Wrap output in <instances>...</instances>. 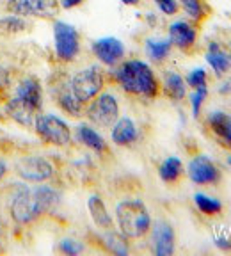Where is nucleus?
Listing matches in <instances>:
<instances>
[{"label": "nucleus", "mask_w": 231, "mask_h": 256, "mask_svg": "<svg viewBox=\"0 0 231 256\" xmlns=\"http://www.w3.org/2000/svg\"><path fill=\"white\" fill-rule=\"evenodd\" d=\"M114 80L126 94L155 100L160 94L158 78L144 60H124L114 70Z\"/></svg>", "instance_id": "1"}, {"label": "nucleus", "mask_w": 231, "mask_h": 256, "mask_svg": "<svg viewBox=\"0 0 231 256\" xmlns=\"http://www.w3.org/2000/svg\"><path fill=\"white\" fill-rule=\"evenodd\" d=\"M116 222L123 236L130 240H139L152 230L150 210L139 198H124L116 204Z\"/></svg>", "instance_id": "2"}, {"label": "nucleus", "mask_w": 231, "mask_h": 256, "mask_svg": "<svg viewBox=\"0 0 231 256\" xmlns=\"http://www.w3.org/2000/svg\"><path fill=\"white\" fill-rule=\"evenodd\" d=\"M70 86H72V91L76 96V100L88 105L104 89L105 73L100 66H88V68L76 72L70 78Z\"/></svg>", "instance_id": "3"}, {"label": "nucleus", "mask_w": 231, "mask_h": 256, "mask_svg": "<svg viewBox=\"0 0 231 256\" xmlns=\"http://www.w3.org/2000/svg\"><path fill=\"white\" fill-rule=\"evenodd\" d=\"M9 214L18 226H27V224H32L36 219H40L41 212L38 208L36 198H34V190L30 187L18 185L14 188L11 201H9Z\"/></svg>", "instance_id": "4"}, {"label": "nucleus", "mask_w": 231, "mask_h": 256, "mask_svg": "<svg viewBox=\"0 0 231 256\" xmlns=\"http://www.w3.org/2000/svg\"><path fill=\"white\" fill-rule=\"evenodd\" d=\"M86 116L96 126L110 128L120 120V104L110 92H100L88 104Z\"/></svg>", "instance_id": "5"}, {"label": "nucleus", "mask_w": 231, "mask_h": 256, "mask_svg": "<svg viewBox=\"0 0 231 256\" xmlns=\"http://www.w3.org/2000/svg\"><path fill=\"white\" fill-rule=\"evenodd\" d=\"M34 130L40 136V139L52 146L64 148L72 142V130L60 118L54 114H40L34 123Z\"/></svg>", "instance_id": "6"}, {"label": "nucleus", "mask_w": 231, "mask_h": 256, "mask_svg": "<svg viewBox=\"0 0 231 256\" xmlns=\"http://www.w3.org/2000/svg\"><path fill=\"white\" fill-rule=\"evenodd\" d=\"M54 40H56V56L60 62H72L80 52V36L73 25L66 22L54 24Z\"/></svg>", "instance_id": "7"}, {"label": "nucleus", "mask_w": 231, "mask_h": 256, "mask_svg": "<svg viewBox=\"0 0 231 256\" xmlns=\"http://www.w3.org/2000/svg\"><path fill=\"white\" fill-rule=\"evenodd\" d=\"M16 174L20 176L22 180L28 182V184H43L48 182L56 174V168L48 158L40 155H30L24 156L16 162L14 166Z\"/></svg>", "instance_id": "8"}, {"label": "nucleus", "mask_w": 231, "mask_h": 256, "mask_svg": "<svg viewBox=\"0 0 231 256\" xmlns=\"http://www.w3.org/2000/svg\"><path fill=\"white\" fill-rule=\"evenodd\" d=\"M6 9L22 18H54L59 12V0H8Z\"/></svg>", "instance_id": "9"}, {"label": "nucleus", "mask_w": 231, "mask_h": 256, "mask_svg": "<svg viewBox=\"0 0 231 256\" xmlns=\"http://www.w3.org/2000/svg\"><path fill=\"white\" fill-rule=\"evenodd\" d=\"M187 174L198 185H217L222 178L220 169L206 155H198L188 162Z\"/></svg>", "instance_id": "10"}, {"label": "nucleus", "mask_w": 231, "mask_h": 256, "mask_svg": "<svg viewBox=\"0 0 231 256\" xmlns=\"http://www.w3.org/2000/svg\"><path fill=\"white\" fill-rule=\"evenodd\" d=\"M92 52L105 66H116L124 57V46L118 38H102L92 43Z\"/></svg>", "instance_id": "11"}, {"label": "nucleus", "mask_w": 231, "mask_h": 256, "mask_svg": "<svg viewBox=\"0 0 231 256\" xmlns=\"http://www.w3.org/2000/svg\"><path fill=\"white\" fill-rule=\"evenodd\" d=\"M153 251L156 256H171L174 252V230L168 220H158L152 228Z\"/></svg>", "instance_id": "12"}, {"label": "nucleus", "mask_w": 231, "mask_h": 256, "mask_svg": "<svg viewBox=\"0 0 231 256\" xmlns=\"http://www.w3.org/2000/svg\"><path fill=\"white\" fill-rule=\"evenodd\" d=\"M14 96L24 104H27L30 108L36 112H41L43 107V88H41L40 80L36 76H25L16 86Z\"/></svg>", "instance_id": "13"}, {"label": "nucleus", "mask_w": 231, "mask_h": 256, "mask_svg": "<svg viewBox=\"0 0 231 256\" xmlns=\"http://www.w3.org/2000/svg\"><path fill=\"white\" fill-rule=\"evenodd\" d=\"M169 41L172 46L180 48L184 52H190L198 41V28L185 20L174 22L169 25Z\"/></svg>", "instance_id": "14"}, {"label": "nucleus", "mask_w": 231, "mask_h": 256, "mask_svg": "<svg viewBox=\"0 0 231 256\" xmlns=\"http://www.w3.org/2000/svg\"><path fill=\"white\" fill-rule=\"evenodd\" d=\"M54 98H56L57 105L62 108L66 114L73 118L82 116L84 112V104H80L76 100V96L73 94L72 86H70V80H60L54 86Z\"/></svg>", "instance_id": "15"}, {"label": "nucleus", "mask_w": 231, "mask_h": 256, "mask_svg": "<svg viewBox=\"0 0 231 256\" xmlns=\"http://www.w3.org/2000/svg\"><path fill=\"white\" fill-rule=\"evenodd\" d=\"M206 126L222 148L231 150V116L224 112H212L206 120Z\"/></svg>", "instance_id": "16"}, {"label": "nucleus", "mask_w": 231, "mask_h": 256, "mask_svg": "<svg viewBox=\"0 0 231 256\" xmlns=\"http://www.w3.org/2000/svg\"><path fill=\"white\" fill-rule=\"evenodd\" d=\"M6 112L8 116L11 118L14 123L22 124V126L27 128H34V123H36V118L40 116V112H36L34 108H30L27 104H24L18 98H11V100L6 104Z\"/></svg>", "instance_id": "17"}, {"label": "nucleus", "mask_w": 231, "mask_h": 256, "mask_svg": "<svg viewBox=\"0 0 231 256\" xmlns=\"http://www.w3.org/2000/svg\"><path fill=\"white\" fill-rule=\"evenodd\" d=\"M139 139L137 124L130 118H120L112 124V142L118 146H132Z\"/></svg>", "instance_id": "18"}, {"label": "nucleus", "mask_w": 231, "mask_h": 256, "mask_svg": "<svg viewBox=\"0 0 231 256\" xmlns=\"http://www.w3.org/2000/svg\"><path fill=\"white\" fill-rule=\"evenodd\" d=\"M206 60L212 66V70L216 72L217 76H224L231 70V57L230 54L220 46L217 41H212L208 44V52H206Z\"/></svg>", "instance_id": "19"}, {"label": "nucleus", "mask_w": 231, "mask_h": 256, "mask_svg": "<svg viewBox=\"0 0 231 256\" xmlns=\"http://www.w3.org/2000/svg\"><path fill=\"white\" fill-rule=\"evenodd\" d=\"M34 190V198H36L38 208H40L41 216H46V214L54 212L60 201L59 190H56L50 185H38V187L32 188Z\"/></svg>", "instance_id": "20"}, {"label": "nucleus", "mask_w": 231, "mask_h": 256, "mask_svg": "<svg viewBox=\"0 0 231 256\" xmlns=\"http://www.w3.org/2000/svg\"><path fill=\"white\" fill-rule=\"evenodd\" d=\"M88 208H89V214H91V219L92 222L102 230H114V220H112L110 214L107 212V206H105L104 200H102L98 194L89 198L88 201Z\"/></svg>", "instance_id": "21"}, {"label": "nucleus", "mask_w": 231, "mask_h": 256, "mask_svg": "<svg viewBox=\"0 0 231 256\" xmlns=\"http://www.w3.org/2000/svg\"><path fill=\"white\" fill-rule=\"evenodd\" d=\"M76 139H78V142L84 144L86 148L92 150V152H96V153L108 152V146L104 140V137L96 132L94 128L88 126V124H80V126L76 128Z\"/></svg>", "instance_id": "22"}, {"label": "nucleus", "mask_w": 231, "mask_h": 256, "mask_svg": "<svg viewBox=\"0 0 231 256\" xmlns=\"http://www.w3.org/2000/svg\"><path fill=\"white\" fill-rule=\"evenodd\" d=\"M164 92H166L168 98H171L174 102L184 100L185 94H187V82L178 73L168 72L164 76Z\"/></svg>", "instance_id": "23"}, {"label": "nucleus", "mask_w": 231, "mask_h": 256, "mask_svg": "<svg viewBox=\"0 0 231 256\" xmlns=\"http://www.w3.org/2000/svg\"><path fill=\"white\" fill-rule=\"evenodd\" d=\"M158 176H160V180L169 185L180 182V178L184 176V164H182V160H180L178 156H168V158L160 164Z\"/></svg>", "instance_id": "24"}, {"label": "nucleus", "mask_w": 231, "mask_h": 256, "mask_svg": "<svg viewBox=\"0 0 231 256\" xmlns=\"http://www.w3.org/2000/svg\"><path fill=\"white\" fill-rule=\"evenodd\" d=\"M194 203H196V206H198V210L208 217L219 216V214L222 212V203H220L219 200L206 196V194H201V192L194 196Z\"/></svg>", "instance_id": "25"}, {"label": "nucleus", "mask_w": 231, "mask_h": 256, "mask_svg": "<svg viewBox=\"0 0 231 256\" xmlns=\"http://www.w3.org/2000/svg\"><path fill=\"white\" fill-rule=\"evenodd\" d=\"M171 41L169 40H148L146 41V54L150 56V59L156 60H164L166 57L171 54Z\"/></svg>", "instance_id": "26"}, {"label": "nucleus", "mask_w": 231, "mask_h": 256, "mask_svg": "<svg viewBox=\"0 0 231 256\" xmlns=\"http://www.w3.org/2000/svg\"><path fill=\"white\" fill-rule=\"evenodd\" d=\"M180 4L194 22H203L208 16V8L204 0H180Z\"/></svg>", "instance_id": "27"}, {"label": "nucleus", "mask_w": 231, "mask_h": 256, "mask_svg": "<svg viewBox=\"0 0 231 256\" xmlns=\"http://www.w3.org/2000/svg\"><path fill=\"white\" fill-rule=\"evenodd\" d=\"M25 27H27V24H25V20L22 16H16L9 12L8 16L0 18V28L6 32H22Z\"/></svg>", "instance_id": "28"}, {"label": "nucleus", "mask_w": 231, "mask_h": 256, "mask_svg": "<svg viewBox=\"0 0 231 256\" xmlns=\"http://www.w3.org/2000/svg\"><path fill=\"white\" fill-rule=\"evenodd\" d=\"M187 86H190L192 89H201V88H206L208 84V76H206V72L203 68H198V70H192L190 73L187 75L185 78Z\"/></svg>", "instance_id": "29"}, {"label": "nucleus", "mask_w": 231, "mask_h": 256, "mask_svg": "<svg viewBox=\"0 0 231 256\" xmlns=\"http://www.w3.org/2000/svg\"><path fill=\"white\" fill-rule=\"evenodd\" d=\"M208 96V88H201V89H194L190 96V104H192V114L194 118H200L201 112V105H203L204 98Z\"/></svg>", "instance_id": "30"}, {"label": "nucleus", "mask_w": 231, "mask_h": 256, "mask_svg": "<svg viewBox=\"0 0 231 256\" xmlns=\"http://www.w3.org/2000/svg\"><path fill=\"white\" fill-rule=\"evenodd\" d=\"M59 251L64 252V254L75 256V254H78V252L84 251V246L80 244V242H76V240H73V238H64V240H60Z\"/></svg>", "instance_id": "31"}, {"label": "nucleus", "mask_w": 231, "mask_h": 256, "mask_svg": "<svg viewBox=\"0 0 231 256\" xmlns=\"http://www.w3.org/2000/svg\"><path fill=\"white\" fill-rule=\"evenodd\" d=\"M155 4L158 6V9L164 12V14H168V16H172L178 12L180 6L176 0H155Z\"/></svg>", "instance_id": "32"}, {"label": "nucleus", "mask_w": 231, "mask_h": 256, "mask_svg": "<svg viewBox=\"0 0 231 256\" xmlns=\"http://www.w3.org/2000/svg\"><path fill=\"white\" fill-rule=\"evenodd\" d=\"M216 244H217V248L224 249V251H231V242H230V238H226V236H217Z\"/></svg>", "instance_id": "33"}, {"label": "nucleus", "mask_w": 231, "mask_h": 256, "mask_svg": "<svg viewBox=\"0 0 231 256\" xmlns=\"http://www.w3.org/2000/svg\"><path fill=\"white\" fill-rule=\"evenodd\" d=\"M84 0H59V4H60V8H64V9H72V8H76L78 4H82Z\"/></svg>", "instance_id": "34"}, {"label": "nucleus", "mask_w": 231, "mask_h": 256, "mask_svg": "<svg viewBox=\"0 0 231 256\" xmlns=\"http://www.w3.org/2000/svg\"><path fill=\"white\" fill-rule=\"evenodd\" d=\"M8 84H9V76H8V73H6L4 70H0V92H2L6 88H8Z\"/></svg>", "instance_id": "35"}, {"label": "nucleus", "mask_w": 231, "mask_h": 256, "mask_svg": "<svg viewBox=\"0 0 231 256\" xmlns=\"http://www.w3.org/2000/svg\"><path fill=\"white\" fill-rule=\"evenodd\" d=\"M6 171H8V168H6V164L2 162V160H0V180H2V178L6 176Z\"/></svg>", "instance_id": "36"}, {"label": "nucleus", "mask_w": 231, "mask_h": 256, "mask_svg": "<svg viewBox=\"0 0 231 256\" xmlns=\"http://www.w3.org/2000/svg\"><path fill=\"white\" fill-rule=\"evenodd\" d=\"M124 6H137L140 2V0H121Z\"/></svg>", "instance_id": "37"}, {"label": "nucleus", "mask_w": 231, "mask_h": 256, "mask_svg": "<svg viewBox=\"0 0 231 256\" xmlns=\"http://www.w3.org/2000/svg\"><path fill=\"white\" fill-rule=\"evenodd\" d=\"M0 244H2V230H0Z\"/></svg>", "instance_id": "38"}, {"label": "nucleus", "mask_w": 231, "mask_h": 256, "mask_svg": "<svg viewBox=\"0 0 231 256\" xmlns=\"http://www.w3.org/2000/svg\"><path fill=\"white\" fill-rule=\"evenodd\" d=\"M228 164H230V166H231V156H228Z\"/></svg>", "instance_id": "39"}]
</instances>
